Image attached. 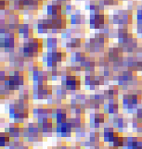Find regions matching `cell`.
I'll return each instance as SVG.
<instances>
[{
	"mask_svg": "<svg viewBox=\"0 0 142 149\" xmlns=\"http://www.w3.org/2000/svg\"><path fill=\"white\" fill-rule=\"evenodd\" d=\"M106 20L107 18L103 13L91 14L89 19L90 27L93 29H102L106 24Z\"/></svg>",
	"mask_w": 142,
	"mask_h": 149,
	"instance_id": "obj_1",
	"label": "cell"
},
{
	"mask_svg": "<svg viewBox=\"0 0 142 149\" xmlns=\"http://www.w3.org/2000/svg\"><path fill=\"white\" fill-rule=\"evenodd\" d=\"M85 20L84 16L80 14H73L71 16V23L73 24V25H77V24H81Z\"/></svg>",
	"mask_w": 142,
	"mask_h": 149,
	"instance_id": "obj_2",
	"label": "cell"
},
{
	"mask_svg": "<svg viewBox=\"0 0 142 149\" xmlns=\"http://www.w3.org/2000/svg\"><path fill=\"white\" fill-rule=\"evenodd\" d=\"M104 2L105 5H107V6H113V5H116L118 2V0H102Z\"/></svg>",
	"mask_w": 142,
	"mask_h": 149,
	"instance_id": "obj_3",
	"label": "cell"
},
{
	"mask_svg": "<svg viewBox=\"0 0 142 149\" xmlns=\"http://www.w3.org/2000/svg\"><path fill=\"white\" fill-rule=\"evenodd\" d=\"M59 2H66V1H70V0H58Z\"/></svg>",
	"mask_w": 142,
	"mask_h": 149,
	"instance_id": "obj_4",
	"label": "cell"
}]
</instances>
